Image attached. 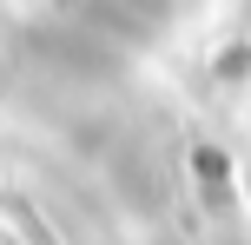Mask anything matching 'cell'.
Instances as JSON below:
<instances>
[{"label":"cell","mask_w":251,"mask_h":245,"mask_svg":"<svg viewBox=\"0 0 251 245\" xmlns=\"http://www.w3.org/2000/svg\"><path fill=\"white\" fill-rule=\"evenodd\" d=\"M172 7L178 0H86V27H100L113 40H132V33H152Z\"/></svg>","instance_id":"obj_1"}]
</instances>
